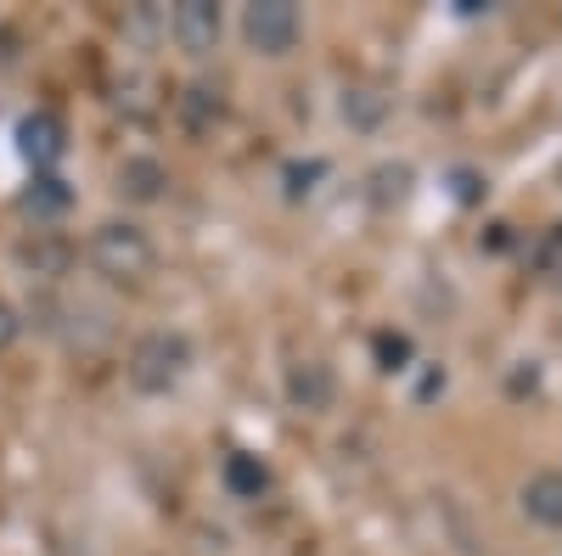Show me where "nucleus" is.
Wrapping results in <instances>:
<instances>
[{
  "instance_id": "18",
  "label": "nucleus",
  "mask_w": 562,
  "mask_h": 556,
  "mask_svg": "<svg viewBox=\"0 0 562 556\" xmlns=\"http://www.w3.org/2000/svg\"><path fill=\"white\" fill-rule=\"evenodd\" d=\"M450 180H456V197H461V203H479V197H484V192H479V185H484V180H479L473 169H456Z\"/></svg>"
},
{
  "instance_id": "21",
  "label": "nucleus",
  "mask_w": 562,
  "mask_h": 556,
  "mask_svg": "<svg viewBox=\"0 0 562 556\" xmlns=\"http://www.w3.org/2000/svg\"><path fill=\"white\" fill-rule=\"evenodd\" d=\"M479 242H484L490 253H506V248H512V225H490V237H479Z\"/></svg>"
},
{
  "instance_id": "6",
  "label": "nucleus",
  "mask_w": 562,
  "mask_h": 556,
  "mask_svg": "<svg viewBox=\"0 0 562 556\" xmlns=\"http://www.w3.org/2000/svg\"><path fill=\"white\" fill-rule=\"evenodd\" d=\"M288 399H293V410H333V399H338V377H333V365L326 360H293L288 365Z\"/></svg>"
},
{
  "instance_id": "10",
  "label": "nucleus",
  "mask_w": 562,
  "mask_h": 556,
  "mask_svg": "<svg viewBox=\"0 0 562 556\" xmlns=\"http://www.w3.org/2000/svg\"><path fill=\"white\" fill-rule=\"evenodd\" d=\"M220 478H225V489L237 495V500H259V495L270 489V467H265L254 450H231L225 467H220Z\"/></svg>"
},
{
  "instance_id": "3",
  "label": "nucleus",
  "mask_w": 562,
  "mask_h": 556,
  "mask_svg": "<svg viewBox=\"0 0 562 556\" xmlns=\"http://www.w3.org/2000/svg\"><path fill=\"white\" fill-rule=\"evenodd\" d=\"M299 34H304V12L293 0H254V7H243V39L259 57H288Z\"/></svg>"
},
{
  "instance_id": "2",
  "label": "nucleus",
  "mask_w": 562,
  "mask_h": 556,
  "mask_svg": "<svg viewBox=\"0 0 562 556\" xmlns=\"http://www.w3.org/2000/svg\"><path fill=\"white\" fill-rule=\"evenodd\" d=\"M186 365H192V343L180 332H147L135 349H130V388L135 394H169Z\"/></svg>"
},
{
  "instance_id": "19",
  "label": "nucleus",
  "mask_w": 562,
  "mask_h": 556,
  "mask_svg": "<svg viewBox=\"0 0 562 556\" xmlns=\"http://www.w3.org/2000/svg\"><path fill=\"white\" fill-rule=\"evenodd\" d=\"M439 394H445V365H428L416 383V399H439Z\"/></svg>"
},
{
  "instance_id": "14",
  "label": "nucleus",
  "mask_w": 562,
  "mask_h": 556,
  "mask_svg": "<svg viewBox=\"0 0 562 556\" xmlns=\"http://www.w3.org/2000/svg\"><path fill=\"white\" fill-rule=\"evenodd\" d=\"M371 354H378V365L389 371V377H394V371H411V338L405 332H394V327H383L378 338H371Z\"/></svg>"
},
{
  "instance_id": "15",
  "label": "nucleus",
  "mask_w": 562,
  "mask_h": 556,
  "mask_svg": "<svg viewBox=\"0 0 562 556\" xmlns=\"http://www.w3.org/2000/svg\"><path fill=\"white\" fill-rule=\"evenodd\" d=\"M321 180H326V163H321V158H304V163H288V169H281V185H288L293 203H304Z\"/></svg>"
},
{
  "instance_id": "4",
  "label": "nucleus",
  "mask_w": 562,
  "mask_h": 556,
  "mask_svg": "<svg viewBox=\"0 0 562 556\" xmlns=\"http://www.w3.org/2000/svg\"><path fill=\"white\" fill-rule=\"evenodd\" d=\"M220 29H225V18H220L214 0H180V7L169 12V34H175V45L186 57H209L220 45Z\"/></svg>"
},
{
  "instance_id": "17",
  "label": "nucleus",
  "mask_w": 562,
  "mask_h": 556,
  "mask_svg": "<svg viewBox=\"0 0 562 556\" xmlns=\"http://www.w3.org/2000/svg\"><path fill=\"white\" fill-rule=\"evenodd\" d=\"M535 270H540V275H557V270H562V225H551L546 237H540V248H535Z\"/></svg>"
},
{
  "instance_id": "7",
  "label": "nucleus",
  "mask_w": 562,
  "mask_h": 556,
  "mask_svg": "<svg viewBox=\"0 0 562 556\" xmlns=\"http://www.w3.org/2000/svg\"><path fill=\"white\" fill-rule=\"evenodd\" d=\"M12 259H18L29 275H40V282H57V275L68 270V259H74V242L57 237V230H29V237L12 248Z\"/></svg>"
},
{
  "instance_id": "20",
  "label": "nucleus",
  "mask_w": 562,
  "mask_h": 556,
  "mask_svg": "<svg viewBox=\"0 0 562 556\" xmlns=\"http://www.w3.org/2000/svg\"><path fill=\"white\" fill-rule=\"evenodd\" d=\"M18 332H23V320H18V309H12V304H0V349H7V343H12Z\"/></svg>"
},
{
  "instance_id": "11",
  "label": "nucleus",
  "mask_w": 562,
  "mask_h": 556,
  "mask_svg": "<svg viewBox=\"0 0 562 556\" xmlns=\"http://www.w3.org/2000/svg\"><path fill=\"white\" fill-rule=\"evenodd\" d=\"M220 118H225V90L220 84H186L180 90V124L192 129V135L214 129Z\"/></svg>"
},
{
  "instance_id": "1",
  "label": "nucleus",
  "mask_w": 562,
  "mask_h": 556,
  "mask_svg": "<svg viewBox=\"0 0 562 556\" xmlns=\"http://www.w3.org/2000/svg\"><path fill=\"white\" fill-rule=\"evenodd\" d=\"M90 270L97 275H108V282H119V287H135V282H147V270H153V237L140 225H130V219H108V225H97L90 230Z\"/></svg>"
},
{
  "instance_id": "12",
  "label": "nucleus",
  "mask_w": 562,
  "mask_h": 556,
  "mask_svg": "<svg viewBox=\"0 0 562 556\" xmlns=\"http://www.w3.org/2000/svg\"><path fill=\"white\" fill-rule=\"evenodd\" d=\"M68 203H74V192H68V180H57V174H34L29 192H23V208L34 219H57Z\"/></svg>"
},
{
  "instance_id": "5",
  "label": "nucleus",
  "mask_w": 562,
  "mask_h": 556,
  "mask_svg": "<svg viewBox=\"0 0 562 556\" xmlns=\"http://www.w3.org/2000/svg\"><path fill=\"white\" fill-rule=\"evenodd\" d=\"M63 147H68V129H63V118L52 107H40V113H29L18 124V152H23V163L34 174H52L57 158H63Z\"/></svg>"
},
{
  "instance_id": "16",
  "label": "nucleus",
  "mask_w": 562,
  "mask_h": 556,
  "mask_svg": "<svg viewBox=\"0 0 562 556\" xmlns=\"http://www.w3.org/2000/svg\"><path fill=\"white\" fill-rule=\"evenodd\" d=\"M506 394H512V399H529V394H540V360H518V365H512Z\"/></svg>"
},
{
  "instance_id": "13",
  "label": "nucleus",
  "mask_w": 562,
  "mask_h": 556,
  "mask_svg": "<svg viewBox=\"0 0 562 556\" xmlns=\"http://www.w3.org/2000/svg\"><path fill=\"white\" fill-rule=\"evenodd\" d=\"M405 197H411V169L405 163H383L378 174H371V203L378 208H394Z\"/></svg>"
},
{
  "instance_id": "8",
  "label": "nucleus",
  "mask_w": 562,
  "mask_h": 556,
  "mask_svg": "<svg viewBox=\"0 0 562 556\" xmlns=\"http://www.w3.org/2000/svg\"><path fill=\"white\" fill-rule=\"evenodd\" d=\"M518 506L535 529H562V473L546 467V473H529L524 489H518Z\"/></svg>"
},
{
  "instance_id": "9",
  "label": "nucleus",
  "mask_w": 562,
  "mask_h": 556,
  "mask_svg": "<svg viewBox=\"0 0 562 556\" xmlns=\"http://www.w3.org/2000/svg\"><path fill=\"white\" fill-rule=\"evenodd\" d=\"M113 180H119V197H130V203H158L164 185H169V169H164L158 158H147V152H130Z\"/></svg>"
}]
</instances>
